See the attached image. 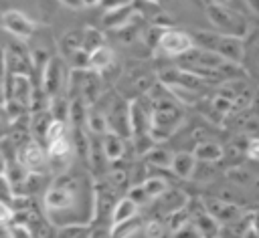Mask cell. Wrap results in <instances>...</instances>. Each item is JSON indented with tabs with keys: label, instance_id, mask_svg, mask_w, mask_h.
Instances as JSON below:
<instances>
[{
	"label": "cell",
	"instance_id": "cell-10",
	"mask_svg": "<svg viewBox=\"0 0 259 238\" xmlns=\"http://www.w3.org/2000/svg\"><path fill=\"white\" fill-rule=\"evenodd\" d=\"M241 67L253 79L259 81V30H255V34H251L245 40V56H243Z\"/></svg>",
	"mask_w": 259,
	"mask_h": 238
},
{
	"label": "cell",
	"instance_id": "cell-44",
	"mask_svg": "<svg viewBox=\"0 0 259 238\" xmlns=\"http://www.w3.org/2000/svg\"><path fill=\"white\" fill-rule=\"evenodd\" d=\"M140 2H152V0H140Z\"/></svg>",
	"mask_w": 259,
	"mask_h": 238
},
{
	"label": "cell",
	"instance_id": "cell-19",
	"mask_svg": "<svg viewBox=\"0 0 259 238\" xmlns=\"http://www.w3.org/2000/svg\"><path fill=\"white\" fill-rule=\"evenodd\" d=\"M111 65H113V50L109 46L103 44V46H99L91 52V69H95L97 73L109 69Z\"/></svg>",
	"mask_w": 259,
	"mask_h": 238
},
{
	"label": "cell",
	"instance_id": "cell-13",
	"mask_svg": "<svg viewBox=\"0 0 259 238\" xmlns=\"http://www.w3.org/2000/svg\"><path fill=\"white\" fill-rule=\"evenodd\" d=\"M196 161H198V159L194 157V153L180 151V153H174V159H172L170 169L174 171V175H178V177H182V180H188V177L194 173Z\"/></svg>",
	"mask_w": 259,
	"mask_h": 238
},
{
	"label": "cell",
	"instance_id": "cell-45",
	"mask_svg": "<svg viewBox=\"0 0 259 238\" xmlns=\"http://www.w3.org/2000/svg\"><path fill=\"white\" fill-rule=\"evenodd\" d=\"M217 238H219V236H217Z\"/></svg>",
	"mask_w": 259,
	"mask_h": 238
},
{
	"label": "cell",
	"instance_id": "cell-14",
	"mask_svg": "<svg viewBox=\"0 0 259 238\" xmlns=\"http://www.w3.org/2000/svg\"><path fill=\"white\" fill-rule=\"evenodd\" d=\"M204 204H206V212L212 214L219 222H231V220H235L239 216V208L233 206V204L219 202V200H208Z\"/></svg>",
	"mask_w": 259,
	"mask_h": 238
},
{
	"label": "cell",
	"instance_id": "cell-40",
	"mask_svg": "<svg viewBox=\"0 0 259 238\" xmlns=\"http://www.w3.org/2000/svg\"><path fill=\"white\" fill-rule=\"evenodd\" d=\"M243 238H259V232L249 224V226L245 228V232H243Z\"/></svg>",
	"mask_w": 259,
	"mask_h": 238
},
{
	"label": "cell",
	"instance_id": "cell-7",
	"mask_svg": "<svg viewBox=\"0 0 259 238\" xmlns=\"http://www.w3.org/2000/svg\"><path fill=\"white\" fill-rule=\"evenodd\" d=\"M65 63L61 56H49L45 63V71H42V89L47 91V95L53 99L57 97V93L63 89V79H65Z\"/></svg>",
	"mask_w": 259,
	"mask_h": 238
},
{
	"label": "cell",
	"instance_id": "cell-39",
	"mask_svg": "<svg viewBox=\"0 0 259 238\" xmlns=\"http://www.w3.org/2000/svg\"><path fill=\"white\" fill-rule=\"evenodd\" d=\"M249 107H251V111H253V117L259 121V91L253 95V101H251V105H249Z\"/></svg>",
	"mask_w": 259,
	"mask_h": 238
},
{
	"label": "cell",
	"instance_id": "cell-22",
	"mask_svg": "<svg viewBox=\"0 0 259 238\" xmlns=\"http://www.w3.org/2000/svg\"><path fill=\"white\" fill-rule=\"evenodd\" d=\"M146 161L156 165V167H170L172 165V159H174V153H170L168 149L164 147H152L150 151L144 153Z\"/></svg>",
	"mask_w": 259,
	"mask_h": 238
},
{
	"label": "cell",
	"instance_id": "cell-36",
	"mask_svg": "<svg viewBox=\"0 0 259 238\" xmlns=\"http://www.w3.org/2000/svg\"><path fill=\"white\" fill-rule=\"evenodd\" d=\"M247 155L255 161H259V139H251L247 145Z\"/></svg>",
	"mask_w": 259,
	"mask_h": 238
},
{
	"label": "cell",
	"instance_id": "cell-27",
	"mask_svg": "<svg viewBox=\"0 0 259 238\" xmlns=\"http://www.w3.org/2000/svg\"><path fill=\"white\" fill-rule=\"evenodd\" d=\"M4 230H6L8 238H34L32 228H30L28 224H24V222H16V220H12L8 226H4Z\"/></svg>",
	"mask_w": 259,
	"mask_h": 238
},
{
	"label": "cell",
	"instance_id": "cell-12",
	"mask_svg": "<svg viewBox=\"0 0 259 238\" xmlns=\"http://www.w3.org/2000/svg\"><path fill=\"white\" fill-rule=\"evenodd\" d=\"M192 153H194V157H196L198 161H202V163H214V161L223 159L225 149H223V145L217 143V141H200V143H196V147H194Z\"/></svg>",
	"mask_w": 259,
	"mask_h": 238
},
{
	"label": "cell",
	"instance_id": "cell-18",
	"mask_svg": "<svg viewBox=\"0 0 259 238\" xmlns=\"http://www.w3.org/2000/svg\"><path fill=\"white\" fill-rule=\"evenodd\" d=\"M192 222H194V224H196V228L200 230L202 238H217V236H219V232H221V222H219L212 214H208V212H204V214L196 216Z\"/></svg>",
	"mask_w": 259,
	"mask_h": 238
},
{
	"label": "cell",
	"instance_id": "cell-23",
	"mask_svg": "<svg viewBox=\"0 0 259 238\" xmlns=\"http://www.w3.org/2000/svg\"><path fill=\"white\" fill-rule=\"evenodd\" d=\"M61 48H63L67 54L75 52L77 48H83V30H79V28L67 30V32L63 34V38H61Z\"/></svg>",
	"mask_w": 259,
	"mask_h": 238
},
{
	"label": "cell",
	"instance_id": "cell-1",
	"mask_svg": "<svg viewBox=\"0 0 259 238\" xmlns=\"http://www.w3.org/2000/svg\"><path fill=\"white\" fill-rule=\"evenodd\" d=\"M194 44L214 50L221 56H225L231 63L241 65L243 56H245V40L243 36H235V34H225L221 30H194L192 32Z\"/></svg>",
	"mask_w": 259,
	"mask_h": 238
},
{
	"label": "cell",
	"instance_id": "cell-16",
	"mask_svg": "<svg viewBox=\"0 0 259 238\" xmlns=\"http://www.w3.org/2000/svg\"><path fill=\"white\" fill-rule=\"evenodd\" d=\"M138 208H140V206H138L130 196L119 198L117 204H115V208H113V214H111V224H119V222H123V220H130V218L138 216V214H140Z\"/></svg>",
	"mask_w": 259,
	"mask_h": 238
},
{
	"label": "cell",
	"instance_id": "cell-43",
	"mask_svg": "<svg viewBox=\"0 0 259 238\" xmlns=\"http://www.w3.org/2000/svg\"><path fill=\"white\" fill-rule=\"evenodd\" d=\"M101 0H85V6H97Z\"/></svg>",
	"mask_w": 259,
	"mask_h": 238
},
{
	"label": "cell",
	"instance_id": "cell-42",
	"mask_svg": "<svg viewBox=\"0 0 259 238\" xmlns=\"http://www.w3.org/2000/svg\"><path fill=\"white\" fill-rule=\"evenodd\" d=\"M208 2H210V4H223V6H227L231 0H208Z\"/></svg>",
	"mask_w": 259,
	"mask_h": 238
},
{
	"label": "cell",
	"instance_id": "cell-32",
	"mask_svg": "<svg viewBox=\"0 0 259 238\" xmlns=\"http://www.w3.org/2000/svg\"><path fill=\"white\" fill-rule=\"evenodd\" d=\"M164 226H166V224H162L160 220H150V222H146V224H144V234H146V238H162V236H164Z\"/></svg>",
	"mask_w": 259,
	"mask_h": 238
},
{
	"label": "cell",
	"instance_id": "cell-25",
	"mask_svg": "<svg viewBox=\"0 0 259 238\" xmlns=\"http://www.w3.org/2000/svg\"><path fill=\"white\" fill-rule=\"evenodd\" d=\"M87 127L97 135H105L109 129V119L103 113H89L87 115Z\"/></svg>",
	"mask_w": 259,
	"mask_h": 238
},
{
	"label": "cell",
	"instance_id": "cell-35",
	"mask_svg": "<svg viewBox=\"0 0 259 238\" xmlns=\"http://www.w3.org/2000/svg\"><path fill=\"white\" fill-rule=\"evenodd\" d=\"M109 182H111L115 188H119V186H125V182H127V177H125V171H121V169H113V171H111V175H109Z\"/></svg>",
	"mask_w": 259,
	"mask_h": 238
},
{
	"label": "cell",
	"instance_id": "cell-21",
	"mask_svg": "<svg viewBox=\"0 0 259 238\" xmlns=\"http://www.w3.org/2000/svg\"><path fill=\"white\" fill-rule=\"evenodd\" d=\"M93 228L89 224H65L57 230V238H91Z\"/></svg>",
	"mask_w": 259,
	"mask_h": 238
},
{
	"label": "cell",
	"instance_id": "cell-15",
	"mask_svg": "<svg viewBox=\"0 0 259 238\" xmlns=\"http://www.w3.org/2000/svg\"><path fill=\"white\" fill-rule=\"evenodd\" d=\"M32 113H34V115H32V119H30V129H32V133H34L38 139H45V141H47V131H49V127H51L55 115H53L51 107H49V109H42V111H32Z\"/></svg>",
	"mask_w": 259,
	"mask_h": 238
},
{
	"label": "cell",
	"instance_id": "cell-4",
	"mask_svg": "<svg viewBox=\"0 0 259 238\" xmlns=\"http://www.w3.org/2000/svg\"><path fill=\"white\" fill-rule=\"evenodd\" d=\"M194 46V38L192 34L184 32V30H176V28H166L162 34V40L158 44V52L164 56H180L186 50H190Z\"/></svg>",
	"mask_w": 259,
	"mask_h": 238
},
{
	"label": "cell",
	"instance_id": "cell-2",
	"mask_svg": "<svg viewBox=\"0 0 259 238\" xmlns=\"http://www.w3.org/2000/svg\"><path fill=\"white\" fill-rule=\"evenodd\" d=\"M75 190L77 182L71 175H59L51 188L45 192V208L49 214H61L75 206Z\"/></svg>",
	"mask_w": 259,
	"mask_h": 238
},
{
	"label": "cell",
	"instance_id": "cell-24",
	"mask_svg": "<svg viewBox=\"0 0 259 238\" xmlns=\"http://www.w3.org/2000/svg\"><path fill=\"white\" fill-rule=\"evenodd\" d=\"M103 44H105V36H103L101 30H97L95 26L83 28V48H85V50L93 52L95 48H99V46H103Z\"/></svg>",
	"mask_w": 259,
	"mask_h": 238
},
{
	"label": "cell",
	"instance_id": "cell-11",
	"mask_svg": "<svg viewBox=\"0 0 259 238\" xmlns=\"http://www.w3.org/2000/svg\"><path fill=\"white\" fill-rule=\"evenodd\" d=\"M103 155H105V159H109V161H119L121 157H123V153H125V145H123V137L117 133V131H107L105 135H103Z\"/></svg>",
	"mask_w": 259,
	"mask_h": 238
},
{
	"label": "cell",
	"instance_id": "cell-38",
	"mask_svg": "<svg viewBox=\"0 0 259 238\" xmlns=\"http://www.w3.org/2000/svg\"><path fill=\"white\" fill-rule=\"evenodd\" d=\"M249 224L259 232V206H255V208H253V212L249 214Z\"/></svg>",
	"mask_w": 259,
	"mask_h": 238
},
{
	"label": "cell",
	"instance_id": "cell-29",
	"mask_svg": "<svg viewBox=\"0 0 259 238\" xmlns=\"http://www.w3.org/2000/svg\"><path fill=\"white\" fill-rule=\"evenodd\" d=\"M210 107L214 109V113H219V115H227L233 107H235V101L229 97V95H214L212 97V101H210Z\"/></svg>",
	"mask_w": 259,
	"mask_h": 238
},
{
	"label": "cell",
	"instance_id": "cell-5",
	"mask_svg": "<svg viewBox=\"0 0 259 238\" xmlns=\"http://www.w3.org/2000/svg\"><path fill=\"white\" fill-rule=\"evenodd\" d=\"M2 28L4 32H8L10 36H16V38H30L36 30V22L30 20L24 12L20 10H14V8H8L2 12Z\"/></svg>",
	"mask_w": 259,
	"mask_h": 238
},
{
	"label": "cell",
	"instance_id": "cell-33",
	"mask_svg": "<svg viewBox=\"0 0 259 238\" xmlns=\"http://www.w3.org/2000/svg\"><path fill=\"white\" fill-rule=\"evenodd\" d=\"M174 238H202V234H200V230L196 228V224L190 222V224H186L184 228L176 230V232H174Z\"/></svg>",
	"mask_w": 259,
	"mask_h": 238
},
{
	"label": "cell",
	"instance_id": "cell-30",
	"mask_svg": "<svg viewBox=\"0 0 259 238\" xmlns=\"http://www.w3.org/2000/svg\"><path fill=\"white\" fill-rule=\"evenodd\" d=\"M61 137H67V123L63 119H53L49 131H47V143L51 141H57Z\"/></svg>",
	"mask_w": 259,
	"mask_h": 238
},
{
	"label": "cell",
	"instance_id": "cell-26",
	"mask_svg": "<svg viewBox=\"0 0 259 238\" xmlns=\"http://www.w3.org/2000/svg\"><path fill=\"white\" fill-rule=\"evenodd\" d=\"M142 184H144V188H146V192L150 194V198H152V200H158V198L168 190L166 180H164V177H156V175H152V177L144 180Z\"/></svg>",
	"mask_w": 259,
	"mask_h": 238
},
{
	"label": "cell",
	"instance_id": "cell-9",
	"mask_svg": "<svg viewBox=\"0 0 259 238\" xmlns=\"http://www.w3.org/2000/svg\"><path fill=\"white\" fill-rule=\"evenodd\" d=\"M136 16V6L134 4H125V6H119V8H111V10H105L103 12V26L109 28V30H119L123 28L125 24H130Z\"/></svg>",
	"mask_w": 259,
	"mask_h": 238
},
{
	"label": "cell",
	"instance_id": "cell-41",
	"mask_svg": "<svg viewBox=\"0 0 259 238\" xmlns=\"http://www.w3.org/2000/svg\"><path fill=\"white\" fill-rule=\"evenodd\" d=\"M247 2V6L255 12V14H259V0H245Z\"/></svg>",
	"mask_w": 259,
	"mask_h": 238
},
{
	"label": "cell",
	"instance_id": "cell-31",
	"mask_svg": "<svg viewBox=\"0 0 259 238\" xmlns=\"http://www.w3.org/2000/svg\"><path fill=\"white\" fill-rule=\"evenodd\" d=\"M127 196H130L138 206H144V204L152 202V198H150V194L146 192L144 184H136V186H132V188L127 190Z\"/></svg>",
	"mask_w": 259,
	"mask_h": 238
},
{
	"label": "cell",
	"instance_id": "cell-17",
	"mask_svg": "<svg viewBox=\"0 0 259 238\" xmlns=\"http://www.w3.org/2000/svg\"><path fill=\"white\" fill-rule=\"evenodd\" d=\"M142 226H144V222H142V218H140V214H138V216H134V218H130V220H123V222H119V224H111V228H109V238H130V236H134Z\"/></svg>",
	"mask_w": 259,
	"mask_h": 238
},
{
	"label": "cell",
	"instance_id": "cell-28",
	"mask_svg": "<svg viewBox=\"0 0 259 238\" xmlns=\"http://www.w3.org/2000/svg\"><path fill=\"white\" fill-rule=\"evenodd\" d=\"M69 61H71L73 69H91V52L85 48H77L75 52H71Z\"/></svg>",
	"mask_w": 259,
	"mask_h": 238
},
{
	"label": "cell",
	"instance_id": "cell-34",
	"mask_svg": "<svg viewBox=\"0 0 259 238\" xmlns=\"http://www.w3.org/2000/svg\"><path fill=\"white\" fill-rule=\"evenodd\" d=\"M136 0H101L99 6L103 10H111V8H119V6H125V4H134Z\"/></svg>",
	"mask_w": 259,
	"mask_h": 238
},
{
	"label": "cell",
	"instance_id": "cell-6",
	"mask_svg": "<svg viewBox=\"0 0 259 238\" xmlns=\"http://www.w3.org/2000/svg\"><path fill=\"white\" fill-rule=\"evenodd\" d=\"M16 161L20 165H24L28 171L36 173V171H42V167L47 163V155L36 139H24L16 147Z\"/></svg>",
	"mask_w": 259,
	"mask_h": 238
},
{
	"label": "cell",
	"instance_id": "cell-3",
	"mask_svg": "<svg viewBox=\"0 0 259 238\" xmlns=\"http://www.w3.org/2000/svg\"><path fill=\"white\" fill-rule=\"evenodd\" d=\"M206 18L210 20V24L225 32V34H235V36H247V20L243 14H239L237 10L223 6V4H208L206 6Z\"/></svg>",
	"mask_w": 259,
	"mask_h": 238
},
{
	"label": "cell",
	"instance_id": "cell-20",
	"mask_svg": "<svg viewBox=\"0 0 259 238\" xmlns=\"http://www.w3.org/2000/svg\"><path fill=\"white\" fill-rule=\"evenodd\" d=\"M190 222H192V212L188 210L186 204H184L182 208H178V210H174V212H170V214L166 216V226H168L172 232L184 228V226L190 224Z\"/></svg>",
	"mask_w": 259,
	"mask_h": 238
},
{
	"label": "cell",
	"instance_id": "cell-37",
	"mask_svg": "<svg viewBox=\"0 0 259 238\" xmlns=\"http://www.w3.org/2000/svg\"><path fill=\"white\" fill-rule=\"evenodd\" d=\"M63 6H67V8H71V10H81V8H85V0H59Z\"/></svg>",
	"mask_w": 259,
	"mask_h": 238
},
{
	"label": "cell",
	"instance_id": "cell-8",
	"mask_svg": "<svg viewBox=\"0 0 259 238\" xmlns=\"http://www.w3.org/2000/svg\"><path fill=\"white\" fill-rule=\"evenodd\" d=\"M49 145V165L53 171H63L71 159V151H73V141L67 137H61L57 141L47 143Z\"/></svg>",
	"mask_w": 259,
	"mask_h": 238
}]
</instances>
